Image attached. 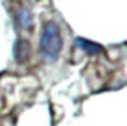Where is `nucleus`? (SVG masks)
<instances>
[{"label": "nucleus", "mask_w": 127, "mask_h": 126, "mask_svg": "<svg viewBox=\"0 0 127 126\" xmlns=\"http://www.w3.org/2000/svg\"><path fill=\"white\" fill-rule=\"evenodd\" d=\"M63 47V37L61 30L54 21H47L42 28L40 35V53L47 61H56L61 54Z\"/></svg>", "instance_id": "obj_1"}, {"label": "nucleus", "mask_w": 127, "mask_h": 126, "mask_svg": "<svg viewBox=\"0 0 127 126\" xmlns=\"http://www.w3.org/2000/svg\"><path fill=\"white\" fill-rule=\"evenodd\" d=\"M16 21H18V25L21 26V28H30L32 26V23H33V16H32V11L30 9H26V7H21L18 12H16Z\"/></svg>", "instance_id": "obj_2"}, {"label": "nucleus", "mask_w": 127, "mask_h": 126, "mask_svg": "<svg viewBox=\"0 0 127 126\" xmlns=\"http://www.w3.org/2000/svg\"><path fill=\"white\" fill-rule=\"evenodd\" d=\"M16 60H19V61H23L25 60V56L28 54V49H30V46H28V42H25V40H19L18 44H16Z\"/></svg>", "instance_id": "obj_4"}, {"label": "nucleus", "mask_w": 127, "mask_h": 126, "mask_svg": "<svg viewBox=\"0 0 127 126\" xmlns=\"http://www.w3.org/2000/svg\"><path fill=\"white\" fill-rule=\"evenodd\" d=\"M75 44L78 46V47H82L85 53H89V54H99V53H103V47L99 46V44H94V42H91V40H85V39H75Z\"/></svg>", "instance_id": "obj_3"}]
</instances>
